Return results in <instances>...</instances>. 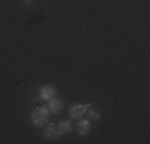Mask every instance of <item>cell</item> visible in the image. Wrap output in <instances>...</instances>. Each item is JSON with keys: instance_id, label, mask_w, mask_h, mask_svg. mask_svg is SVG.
<instances>
[{"instance_id": "8992f818", "label": "cell", "mask_w": 150, "mask_h": 144, "mask_svg": "<svg viewBox=\"0 0 150 144\" xmlns=\"http://www.w3.org/2000/svg\"><path fill=\"white\" fill-rule=\"evenodd\" d=\"M72 130H74V125H72V122H70V120H62V122H59V125H56L58 136L66 135V133L72 131Z\"/></svg>"}, {"instance_id": "6da1fadb", "label": "cell", "mask_w": 150, "mask_h": 144, "mask_svg": "<svg viewBox=\"0 0 150 144\" xmlns=\"http://www.w3.org/2000/svg\"><path fill=\"white\" fill-rule=\"evenodd\" d=\"M48 117H50L48 106H38L37 109L30 114V122L35 127H45V125L48 123Z\"/></svg>"}, {"instance_id": "3957f363", "label": "cell", "mask_w": 150, "mask_h": 144, "mask_svg": "<svg viewBox=\"0 0 150 144\" xmlns=\"http://www.w3.org/2000/svg\"><path fill=\"white\" fill-rule=\"evenodd\" d=\"M75 130H77V133L78 135H88V133L91 131V123H90V120L88 118H78V122H77V127H74Z\"/></svg>"}, {"instance_id": "277c9868", "label": "cell", "mask_w": 150, "mask_h": 144, "mask_svg": "<svg viewBox=\"0 0 150 144\" xmlns=\"http://www.w3.org/2000/svg\"><path fill=\"white\" fill-rule=\"evenodd\" d=\"M38 93H40V99L50 101L51 98L56 96V88L53 85H45V86H42V88L38 90Z\"/></svg>"}, {"instance_id": "ba28073f", "label": "cell", "mask_w": 150, "mask_h": 144, "mask_svg": "<svg viewBox=\"0 0 150 144\" xmlns=\"http://www.w3.org/2000/svg\"><path fill=\"white\" fill-rule=\"evenodd\" d=\"M86 112H88V115H90V120H94V122L101 120V114H99L98 110H94V109H91V107H90Z\"/></svg>"}, {"instance_id": "52a82bcc", "label": "cell", "mask_w": 150, "mask_h": 144, "mask_svg": "<svg viewBox=\"0 0 150 144\" xmlns=\"http://www.w3.org/2000/svg\"><path fill=\"white\" fill-rule=\"evenodd\" d=\"M43 135H45V138H54V136H58L56 125L54 123H46L45 130H43Z\"/></svg>"}, {"instance_id": "5b68a950", "label": "cell", "mask_w": 150, "mask_h": 144, "mask_svg": "<svg viewBox=\"0 0 150 144\" xmlns=\"http://www.w3.org/2000/svg\"><path fill=\"white\" fill-rule=\"evenodd\" d=\"M62 107H64V101L56 98V96L48 101V109H50V112H53V114H59L61 110H62Z\"/></svg>"}, {"instance_id": "7a4b0ae2", "label": "cell", "mask_w": 150, "mask_h": 144, "mask_svg": "<svg viewBox=\"0 0 150 144\" xmlns=\"http://www.w3.org/2000/svg\"><path fill=\"white\" fill-rule=\"evenodd\" d=\"M91 107V103L88 104H74V106L69 107V115L72 118H81L85 114H86V110Z\"/></svg>"}, {"instance_id": "9c48e42d", "label": "cell", "mask_w": 150, "mask_h": 144, "mask_svg": "<svg viewBox=\"0 0 150 144\" xmlns=\"http://www.w3.org/2000/svg\"><path fill=\"white\" fill-rule=\"evenodd\" d=\"M24 2H26V3H30V2H32V0H24Z\"/></svg>"}]
</instances>
